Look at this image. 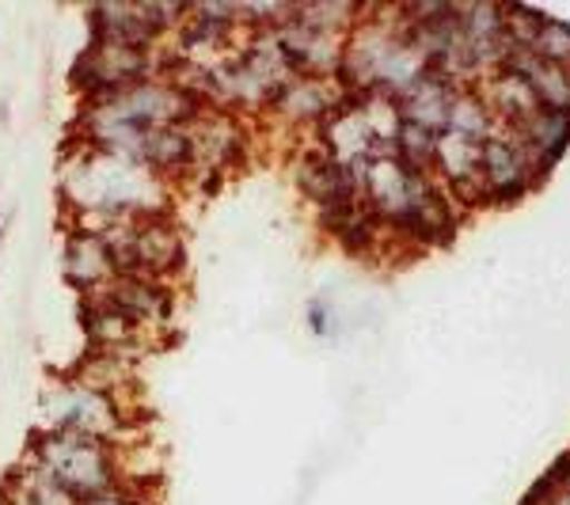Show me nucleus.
I'll list each match as a JSON object with an SVG mask.
<instances>
[{"instance_id": "obj_1", "label": "nucleus", "mask_w": 570, "mask_h": 505, "mask_svg": "<svg viewBox=\"0 0 570 505\" xmlns=\"http://www.w3.org/2000/svg\"><path fill=\"white\" fill-rule=\"evenodd\" d=\"M58 195L69 209V228L99 232L110 220L171 217V182L134 160L91 152L80 141L66 145L58 168Z\"/></svg>"}, {"instance_id": "obj_2", "label": "nucleus", "mask_w": 570, "mask_h": 505, "mask_svg": "<svg viewBox=\"0 0 570 505\" xmlns=\"http://www.w3.org/2000/svg\"><path fill=\"white\" fill-rule=\"evenodd\" d=\"M39 429L53 434H77L91 440H107V445H126V440L141 437L134 429V415L126 403H118L110 392L96 384L80 380L77 373H66L50 380L39 396Z\"/></svg>"}, {"instance_id": "obj_3", "label": "nucleus", "mask_w": 570, "mask_h": 505, "mask_svg": "<svg viewBox=\"0 0 570 505\" xmlns=\"http://www.w3.org/2000/svg\"><path fill=\"white\" fill-rule=\"evenodd\" d=\"M27 461L39 464L77 502H91L99 494H110L122 486V475H118V445H107V440L35 429V437L27 440Z\"/></svg>"}, {"instance_id": "obj_4", "label": "nucleus", "mask_w": 570, "mask_h": 505, "mask_svg": "<svg viewBox=\"0 0 570 505\" xmlns=\"http://www.w3.org/2000/svg\"><path fill=\"white\" fill-rule=\"evenodd\" d=\"M118 278H149L171 286V278L187 263L183 232L171 217H145V220H110L99 228Z\"/></svg>"}, {"instance_id": "obj_5", "label": "nucleus", "mask_w": 570, "mask_h": 505, "mask_svg": "<svg viewBox=\"0 0 570 505\" xmlns=\"http://www.w3.org/2000/svg\"><path fill=\"white\" fill-rule=\"evenodd\" d=\"M153 77H168V58L164 46L141 50V46L122 42H91L77 53L69 69V88L77 91L80 103H96L115 91H126L134 85H145Z\"/></svg>"}, {"instance_id": "obj_6", "label": "nucleus", "mask_w": 570, "mask_h": 505, "mask_svg": "<svg viewBox=\"0 0 570 505\" xmlns=\"http://www.w3.org/2000/svg\"><path fill=\"white\" fill-rule=\"evenodd\" d=\"M190 4H164V0H110L85 12L91 42H122L156 50L168 42L176 27L187 23Z\"/></svg>"}, {"instance_id": "obj_7", "label": "nucleus", "mask_w": 570, "mask_h": 505, "mask_svg": "<svg viewBox=\"0 0 570 505\" xmlns=\"http://www.w3.org/2000/svg\"><path fill=\"white\" fill-rule=\"evenodd\" d=\"M190 145H195V171H190L187 182H206V190H217L220 179L244 160L247 130L236 115L206 110V115L190 126Z\"/></svg>"}, {"instance_id": "obj_8", "label": "nucleus", "mask_w": 570, "mask_h": 505, "mask_svg": "<svg viewBox=\"0 0 570 505\" xmlns=\"http://www.w3.org/2000/svg\"><path fill=\"white\" fill-rule=\"evenodd\" d=\"M88 300H104L115 311H122L145 338L168 330L171 311H176V293H171V286L149 278H115L104 293H96Z\"/></svg>"}, {"instance_id": "obj_9", "label": "nucleus", "mask_w": 570, "mask_h": 505, "mask_svg": "<svg viewBox=\"0 0 570 505\" xmlns=\"http://www.w3.org/2000/svg\"><path fill=\"white\" fill-rule=\"evenodd\" d=\"M346 99V88L338 80L324 77H289L274 91L266 115L282 118L289 126H320L324 118Z\"/></svg>"}, {"instance_id": "obj_10", "label": "nucleus", "mask_w": 570, "mask_h": 505, "mask_svg": "<svg viewBox=\"0 0 570 505\" xmlns=\"http://www.w3.org/2000/svg\"><path fill=\"white\" fill-rule=\"evenodd\" d=\"M61 274H66L69 286L80 293V300L104 293L110 281L118 278L104 236L88 232V228H69L66 247H61Z\"/></svg>"}, {"instance_id": "obj_11", "label": "nucleus", "mask_w": 570, "mask_h": 505, "mask_svg": "<svg viewBox=\"0 0 570 505\" xmlns=\"http://www.w3.org/2000/svg\"><path fill=\"white\" fill-rule=\"evenodd\" d=\"M297 187L316 209L346 206V201L362 198L351 168H343L338 160H331L324 149H308L297 160Z\"/></svg>"}, {"instance_id": "obj_12", "label": "nucleus", "mask_w": 570, "mask_h": 505, "mask_svg": "<svg viewBox=\"0 0 570 505\" xmlns=\"http://www.w3.org/2000/svg\"><path fill=\"white\" fill-rule=\"evenodd\" d=\"M80 330L96 354H126L137 357L145 350V335L137 330L122 311H115L104 300H85L80 305Z\"/></svg>"}, {"instance_id": "obj_13", "label": "nucleus", "mask_w": 570, "mask_h": 505, "mask_svg": "<svg viewBox=\"0 0 570 505\" xmlns=\"http://www.w3.org/2000/svg\"><path fill=\"white\" fill-rule=\"evenodd\" d=\"M141 164L156 171L164 182H183L195 171V145H190V130L183 126H160V130L145 133L141 145Z\"/></svg>"}, {"instance_id": "obj_14", "label": "nucleus", "mask_w": 570, "mask_h": 505, "mask_svg": "<svg viewBox=\"0 0 570 505\" xmlns=\"http://www.w3.org/2000/svg\"><path fill=\"white\" fill-rule=\"evenodd\" d=\"M118 475H122V486H130V491H156V483L164 475V461L145 434L118 445Z\"/></svg>"}, {"instance_id": "obj_15", "label": "nucleus", "mask_w": 570, "mask_h": 505, "mask_svg": "<svg viewBox=\"0 0 570 505\" xmlns=\"http://www.w3.org/2000/svg\"><path fill=\"white\" fill-rule=\"evenodd\" d=\"M305 327L312 338H335L338 335V311L324 297H312L305 305Z\"/></svg>"}, {"instance_id": "obj_16", "label": "nucleus", "mask_w": 570, "mask_h": 505, "mask_svg": "<svg viewBox=\"0 0 570 505\" xmlns=\"http://www.w3.org/2000/svg\"><path fill=\"white\" fill-rule=\"evenodd\" d=\"M80 505H156V498L149 491H130V486H118V491L99 494V498L80 502Z\"/></svg>"}, {"instance_id": "obj_17", "label": "nucleus", "mask_w": 570, "mask_h": 505, "mask_svg": "<svg viewBox=\"0 0 570 505\" xmlns=\"http://www.w3.org/2000/svg\"><path fill=\"white\" fill-rule=\"evenodd\" d=\"M12 225H16V214L0 217V255H4V244H8V232H12Z\"/></svg>"}, {"instance_id": "obj_18", "label": "nucleus", "mask_w": 570, "mask_h": 505, "mask_svg": "<svg viewBox=\"0 0 570 505\" xmlns=\"http://www.w3.org/2000/svg\"><path fill=\"white\" fill-rule=\"evenodd\" d=\"M8 115H12V103L4 99V103H0V122H8Z\"/></svg>"}, {"instance_id": "obj_19", "label": "nucleus", "mask_w": 570, "mask_h": 505, "mask_svg": "<svg viewBox=\"0 0 570 505\" xmlns=\"http://www.w3.org/2000/svg\"><path fill=\"white\" fill-rule=\"evenodd\" d=\"M0 217H4V209H0Z\"/></svg>"}]
</instances>
